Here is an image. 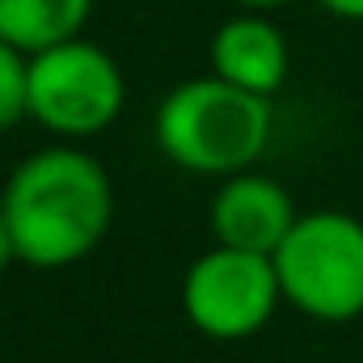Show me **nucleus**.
Masks as SVG:
<instances>
[{
    "label": "nucleus",
    "instance_id": "f03ea898",
    "mask_svg": "<svg viewBox=\"0 0 363 363\" xmlns=\"http://www.w3.org/2000/svg\"><path fill=\"white\" fill-rule=\"evenodd\" d=\"M157 140L161 152L190 174H245L271 140V97L237 89L216 72L186 81L157 110Z\"/></svg>",
    "mask_w": 363,
    "mask_h": 363
},
{
    "label": "nucleus",
    "instance_id": "6e6552de",
    "mask_svg": "<svg viewBox=\"0 0 363 363\" xmlns=\"http://www.w3.org/2000/svg\"><path fill=\"white\" fill-rule=\"evenodd\" d=\"M93 0H0V38L38 55L55 43L81 38Z\"/></svg>",
    "mask_w": 363,
    "mask_h": 363
},
{
    "label": "nucleus",
    "instance_id": "20e7f679",
    "mask_svg": "<svg viewBox=\"0 0 363 363\" xmlns=\"http://www.w3.org/2000/svg\"><path fill=\"white\" fill-rule=\"evenodd\" d=\"M123 72L110 51L85 38L55 43L30 55V118L55 135H97L123 110Z\"/></svg>",
    "mask_w": 363,
    "mask_h": 363
},
{
    "label": "nucleus",
    "instance_id": "1a4fd4ad",
    "mask_svg": "<svg viewBox=\"0 0 363 363\" xmlns=\"http://www.w3.org/2000/svg\"><path fill=\"white\" fill-rule=\"evenodd\" d=\"M30 114V55L0 38V131Z\"/></svg>",
    "mask_w": 363,
    "mask_h": 363
},
{
    "label": "nucleus",
    "instance_id": "39448f33",
    "mask_svg": "<svg viewBox=\"0 0 363 363\" xmlns=\"http://www.w3.org/2000/svg\"><path fill=\"white\" fill-rule=\"evenodd\" d=\"M279 300L283 287L271 254H250L233 245H216L211 254H203L182 283L190 325L220 342L258 334L271 321Z\"/></svg>",
    "mask_w": 363,
    "mask_h": 363
},
{
    "label": "nucleus",
    "instance_id": "423d86ee",
    "mask_svg": "<svg viewBox=\"0 0 363 363\" xmlns=\"http://www.w3.org/2000/svg\"><path fill=\"white\" fill-rule=\"evenodd\" d=\"M296 207L279 182L262 174H233L224 190L211 203V228L220 245L250 250V254H271L287 241L296 228Z\"/></svg>",
    "mask_w": 363,
    "mask_h": 363
},
{
    "label": "nucleus",
    "instance_id": "9b49d317",
    "mask_svg": "<svg viewBox=\"0 0 363 363\" xmlns=\"http://www.w3.org/2000/svg\"><path fill=\"white\" fill-rule=\"evenodd\" d=\"M17 258V245H13V233H9V220H4V207H0V271Z\"/></svg>",
    "mask_w": 363,
    "mask_h": 363
},
{
    "label": "nucleus",
    "instance_id": "9d476101",
    "mask_svg": "<svg viewBox=\"0 0 363 363\" xmlns=\"http://www.w3.org/2000/svg\"><path fill=\"white\" fill-rule=\"evenodd\" d=\"M321 9H330L334 17H347V21H363V0H317Z\"/></svg>",
    "mask_w": 363,
    "mask_h": 363
},
{
    "label": "nucleus",
    "instance_id": "0eeeda50",
    "mask_svg": "<svg viewBox=\"0 0 363 363\" xmlns=\"http://www.w3.org/2000/svg\"><path fill=\"white\" fill-rule=\"evenodd\" d=\"M211 68L237 89L271 97L287 81V38L262 13H241L224 21L211 38Z\"/></svg>",
    "mask_w": 363,
    "mask_h": 363
},
{
    "label": "nucleus",
    "instance_id": "f8f14e48",
    "mask_svg": "<svg viewBox=\"0 0 363 363\" xmlns=\"http://www.w3.org/2000/svg\"><path fill=\"white\" fill-rule=\"evenodd\" d=\"M233 4H241V9H250V13H258V9H274V4H287V0H233Z\"/></svg>",
    "mask_w": 363,
    "mask_h": 363
},
{
    "label": "nucleus",
    "instance_id": "f257e3e1",
    "mask_svg": "<svg viewBox=\"0 0 363 363\" xmlns=\"http://www.w3.org/2000/svg\"><path fill=\"white\" fill-rule=\"evenodd\" d=\"M4 220L17 258L60 271L93 254L114 216V190L89 152L43 148L26 157L4 186Z\"/></svg>",
    "mask_w": 363,
    "mask_h": 363
},
{
    "label": "nucleus",
    "instance_id": "7ed1b4c3",
    "mask_svg": "<svg viewBox=\"0 0 363 363\" xmlns=\"http://www.w3.org/2000/svg\"><path fill=\"white\" fill-rule=\"evenodd\" d=\"M283 300L317 321H351L363 313V224L342 211L300 216L274 250Z\"/></svg>",
    "mask_w": 363,
    "mask_h": 363
}]
</instances>
